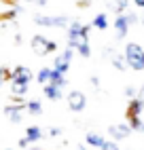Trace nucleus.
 I'll use <instances>...</instances> for the list:
<instances>
[{"instance_id": "20", "label": "nucleus", "mask_w": 144, "mask_h": 150, "mask_svg": "<svg viewBox=\"0 0 144 150\" xmlns=\"http://www.w3.org/2000/svg\"><path fill=\"white\" fill-rule=\"evenodd\" d=\"M110 8H112L117 15H123V13H125V8H127V0H112Z\"/></svg>"}, {"instance_id": "5", "label": "nucleus", "mask_w": 144, "mask_h": 150, "mask_svg": "<svg viewBox=\"0 0 144 150\" xmlns=\"http://www.w3.org/2000/svg\"><path fill=\"white\" fill-rule=\"evenodd\" d=\"M34 23L45 25V28H68V19L66 17H47V15H36Z\"/></svg>"}, {"instance_id": "19", "label": "nucleus", "mask_w": 144, "mask_h": 150, "mask_svg": "<svg viewBox=\"0 0 144 150\" xmlns=\"http://www.w3.org/2000/svg\"><path fill=\"white\" fill-rule=\"evenodd\" d=\"M93 28H98V30H106L108 28V19H106V13H100V15H96V19H93V23H91Z\"/></svg>"}, {"instance_id": "23", "label": "nucleus", "mask_w": 144, "mask_h": 150, "mask_svg": "<svg viewBox=\"0 0 144 150\" xmlns=\"http://www.w3.org/2000/svg\"><path fill=\"white\" fill-rule=\"evenodd\" d=\"M15 15H17L15 8H9V11H4L2 15H0V19H2V21H9V19H15Z\"/></svg>"}, {"instance_id": "16", "label": "nucleus", "mask_w": 144, "mask_h": 150, "mask_svg": "<svg viewBox=\"0 0 144 150\" xmlns=\"http://www.w3.org/2000/svg\"><path fill=\"white\" fill-rule=\"evenodd\" d=\"M26 110H28L32 116H38V114H43V104H40L38 99H32V102H28Z\"/></svg>"}, {"instance_id": "24", "label": "nucleus", "mask_w": 144, "mask_h": 150, "mask_svg": "<svg viewBox=\"0 0 144 150\" xmlns=\"http://www.w3.org/2000/svg\"><path fill=\"white\" fill-rule=\"evenodd\" d=\"M102 150H119V144L115 142V139H106L104 146H102Z\"/></svg>"}, {"instance_id": "7", "label": "nucleus", "mask_w": 144, "mask_h": 150, "mask_svg": "<svg viewBox=\"0 0 144 150\" xmlns=\"http://www.w3.org/2000/svg\"><path fill=\"white\" fill-rule=\"evenodd\" d=\"M72 51H74V49L68 47L61 55H57V57H55V62H53V68L66 74V72H68V68H70V62H72Z\"/></svg>"}, {"instance_id": "9", "label": "nucleus", "mask_w": 144, "mask_h": 150, "mask_svg": "<svg viewBox=\"0 0 144 150\" xmlns=\"http://www.w3.org/2000/svg\"><path fill=\"white\" fill-rule=\"evenodd\" d=\"M129 25H131V21H129L127 13L117 15V19H115V30H117V36H119V38H125V36H127Z\"/></svg>"}, {"instance_id": "18", "label": "nucleus", "mask_w": 144, "mask_h": 150, "mask_svg": "<svg viewBox=\"0 0 144 150\" xmlns=\"http://www.w3.org/2000/svg\"><path fill=\"white\" fill-rule=\"evenodd\" d=\"M26 135L32 139V142H38V139L43 137V131H40V127L32 125V127H28V129H26Z\"/></svg>"}, {"instance_id": "25", "label": "nucleus", "mask_w": 144, "mask_h": 150, "mask_svg": "<svg viewBox=\"0 0 144 150\" xmlns=\"http://www.w3.org/2000/svg\"><path fill=\"white\" fill-rule=\"evenodd\" d=\"M32 144H34V142H32V139H30V137L26 135V137H21V139H19V144H17V146H19V148H28V146H32Z\"/></svg>"}, {"instance_id": "4", "label": "nucleus", "mask_w": 144, "mask_h": 150, "mask_svg": "<svg viewBox=\"0 0 144 150\" xmlns=\"http://www.w3.org/2000/svg\"><path fill=\"white\" fill-rule=\"evenodd\" d=\"M66 104H68V108L72 110V112H83L85 106H87V97H85V93H83V91L74 89V91H70V93H68Z\"/></svg>"}, {"instance_id": "13", "label": "nucleus", "mask_w": 144, "mask_h": 150, "mask_svg": "<svg viewBox=\"0 0 144 150\" xmlns=\"http://www.w3.org/2000/svg\"><path fill=\"white\" fill-rule=\"evenodd\" d=\"M85 142H87L89 146H93V148H102V146H104V142H106V139L102 137L100 133H93V131H89V133L85 135Z\"/></svg>"}, {"instance_id": "31", "label": "nucleus", "mask_w": 144, "mask_h": 150, "mask_svg": "<svg viewBox=\"0 0 144 150\" xmlns=\"http://www.w3.org/2000/svg\"><path fill=\"white\" fill-rule=\"evenodd\" d=\"M76 150H87V148H85V146H78V148H76Z\"/></svg>"}, {"instance_id": "26", "label": "nucleus", "mask_w": 144, "mask_h": 150, "mask_svg": "<svg viewBox=\"0 0 144 150\" xmlns=\"http://www.w3.org/2000/svg\"><path fill=\"white\" fill-rule=\"evenodd\" d=\"M76 6L78 8H89L91 6V0H76Z\"/></svg>"}, {"instance_id": "22", "label": "nucleus", "mask_w": 144, "mask_h": 150, "mask_svg": "<svg viewBox=\"0 0 144 150\" xmlns=\"http://www.w3.org/2000/svg\"><path fill=\"white\" fill-rule=\"evenodd\" d=\"M15 78V70H11V68H2V81H13Z\"/></svg>"}, {"instance_id": "2", "label": "nucleus", "mask_w": 144, "mask_h": 150, "mask_svg": "<svg viewBox=\"0 0 144 150\" xmlns=\"http://www.w3.org/2000/svg\"><path fill=\"white\" fill-rule=\"evenodd\" d=\"M125 59H127V66L136 72H142L144 70V49L136 42H129L125 47Z\"/></svg>"}, {"instance_id": "1", "label": "nucleus", "mask_w": 144, "mask_h": 150, "mask_svg": "<svg viewBox=\"0 0 144 150\" xmlns=\"http://www.w3.org/2000/svg\"><path fill=\"white\" fill-rule=\"evenodd\" d=\"M68 47L78 51L83 57L91 55L89 49V25H83L81 21H70L68 25Z\"/></svg>"}, {"instance_id": "33", "label": "nucleus", "mask_w": 144, "mask_h": 150, "mask_svg": "<svg viewBox=\"0 0 144 150\" xmlns=\"http://www.w3.org/2000/svg\"><path fill=\"white\" fill-rule=\"evenodd\" d=\"M32 150H40V148H32Z\"/></svg>"}, {"instance_id": "14", "label": "nucleus", "mask_w": 144, "mask_h": 150, "mask_svg": "<svg viewBox=\"0 0 144 150\" xmlns=\"http://www.w3.org/2000/svg\"><path fill=\"white\" fill-rule=\"evenodd\" d=\"M28 91V83L26 81H19V78H13L11 81V93L13 95H24Z\"/></svg>"}, {"instance_id": "30", "label": "nucleus", "mask_w": 144, "mask_h": 150, "mask_svg": "<svg viewBox=\"0 0 144 150\" xmlns=\"http://www.w3.org/2000/svg\"><path fill=\"white\" fill-rule=\"evenodd\" d=\"M133 2H136V6H142L144 8V0H133Z\"/></svg>"}, {"instance_id": "6", "label": "nucleus", "mask_w": 144, "mask_h": 150, "mask_svg": "<svg viewBox=\"0 0 144 150\" xmlns=\"http://www.w3.org/2000/svg\"><path fill=\"white\" fill-rule=\"evenodd\" d=\"M131 131H133L131 125H125V123H115V125L108 127V133L112 139H127Z\"/></svg>"}, {"instance_id": "27", "label": "nucleus", "mask_w": 144, "mask_h": 150, "mask_svg": "<svg viewBox=\"0 0 144 150\" xmlns=\"http://www.w3.org/2000/svg\"><path fill=\"white\" fill-rule=\"evenodd\" d=\"M125 95L131 99V97H136V87H125Z\"/></svg>"}, {"instance_id": "10", "label": "nucleus", "mask_w": 144, "mask_h": 150, "mask_svg": "<svg viewBox=\"0 0 144 150\" xmlns=\"http://www.w3.org/2000/svg\"><path fill=\"white\" fill-rule=\"evenodd\" d=\"M61 85H57V83H47V85H43V93H45V97H49V99H59L61 97Z\"/></svg>"}, {"instance_id": "28", "label": "nucleus", "mask_w": 144, "mask_h": 150, "mask_svg": "<svg viewBox=\"0 0 144 150\" xmlns=\"http://www.w3.org/2000/svg\"><path fill=\"white\" fill-rule=\"evenodd\" d=\"M49 135H53V137L61 135V129H59V127H51V129H49Z\"/></svg>"}, {"instance_id": "32", "label": "nucleus", "mask_w": 144, "mask_h": 150, "mask_svg": "<svg viewBox=\"0 0 144 150\" xmlns=\"http://www.w3.org/2000/svg\"><path fill=\"white\" fill-rule=\"evenodd\" d=\"M142 25H144V17H142Z\"/></svg>"}, {"instance_id": "21", "label": "nucleus", "mask_w": 144, "mask_h": 150, "mask_svg": "<svg viewBox=\"0 0 144 150\" xmlns=\"http://www.w3.org/2000/svg\"><path fill=\"white\" fill-rule=\"evenodd\" d=\"M129 125H131V129H133V131H144V123L140 121V116H136V118H129Z\"/></svg>"}, {"instance_id": "3", "label": "nucleus", "mask_w": 144, "mask_h": 150, "mask_svg": "<svg viewBox=\"0 0 144 150\" xmlns=\"http://www.w3.org/2000/svg\"><path fill=\"white\" fill-rule=\"evenodd\" d=\"M32 49H34V53L36 55H40V57H45V55H49V53H53L55 49H57V45L53 42V40H49L47 36H40V34H36L34 38H32Z\"/></svg>"}, {"instance_id": "17", "label": "nucleus", "mask_w": 144, "mask_h": 150, "mask_svg": "<svg viewBox=\"0 0 144 150\" xmlns=\"http://www.w3.org/2000/svg\"><path fill=\"white\" fill-rule=\"evenodd\" d=\"M51 74H53V68H43V70L38 72L36 81H38L40 85H47V83H51Z\"/></svg>"}, {"instance_id": "8", "label": "nucleus", "mask_w": 144, "mask_h": 150, "mask_svg": "<svg viewBox=\"0 0 144 150\" xmlns=\"http://www.w3.org/2000/svg\"><path fill=\"white\" fill-rule=\"evenodd\" d=\"M144 110V102H142V97H131L129 99V104H127V110H125V116H127V121L129 118H136L140 116V112Z\"/></svg>"}, {"instance_id": "11", "label": "nucleus", "mask_w": 144, "mask_h": 150, "mask_svg": "<svg viewBox=\"0 0 144 150\" xmlns=\"http://www.w3.org/2000/svg\"><path fill=\"white\" fill-rule=\"evenodd\" d=\"M21 110H24L21 106H15L13 104V106H6L4 108V114L9 116V121H11V123H19V121H21Z\"/></svg>"}, {"instance_id": "15", "label": "nucleus", "mask_w": 144, "mask_h": 150, "mask_svg": "<svg viewBox=\"0 0 144 150\" xmlns=\"http://www.w3.org/2000/svg\"><path fill=\"white\" fill-rule=\"evenodd\" d=\"M15 78L30 83V81H32V70H30L28 66H17V68H15Z\"/></svg>"}, {"instance_id": "12", "label": "nucleus", "mask_w": 144, "mask_h": 150, "mask_svg": "<svg viewBox=\"0 0 144 150\" xmlns=\"http://www.w3.org/2000/svg\"><path fill=\"white\" fill-rule=\"evenodd\" d=\"M108 53H110L108 57H110V62H112V66H115V68L119 70V72H123V70H125V68H129V66H127V59H125V55L121 57V55H117V53H112L110 49H108Z\"/></svg>"}, {"instance_id": "29", "label": "nucleus", "mask_w": 144, "mask_h": 150, "mask_svg": "<svg viewBox=\"0 0 144 150\" xmlns=\"http://www.w3.org/2000/svg\"><path fill=\"white\" fill-rule=\"evenodd\" d=\"M91 85H93V87H100V81H98V78L93 76V78H91Z\"/></svg>"}]
</instances>
